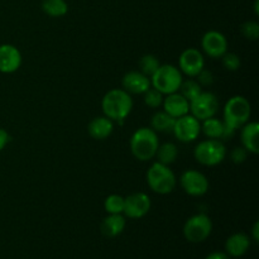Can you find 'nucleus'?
<instances>
[{
    "instance_id": "nucleus-1",
    "label": "nucleus",
    "mask_w": 259,
    "mask_h": 259,
    "mask_svg": "<svg viewBox=\"0 0 259 259\" xmlns=\"http://www.w3.org/2000/svg\"><path fill=\"white\" fill-rule=\"evenodd\" d=\"M250 115H252V106L244 96H233L227 101L223 111V121L227 126L230 138L234 136L237 129H240L249 121Z\"/></svg>"
},
{
    "instance_id": "nucleus-24",
    "label": "nucleus",
    "mask_w": 259,
    "mask_h": 259,
    "mask_svg": "<svg viewBox=\"0 0 259 259\" xmlns=\"http://www.w3.org/2000/svg\"><path fill=\"white\" fill-rule=\"evenodd\" d=\"M42 10L50 17L60 18L67 14L68 5L65 0H43Z\"/></svg>"
},
{
    "instance_id": "nucleus-11",
    "label": "nucleus",
    "mask_w": 259,
    "mask_h": 259,
    "mask_svg": "<svg viewBox=\"0 0 259 259\" xmlns=\"http://www.w3.org/2000/svg\"><path fill=\"white\" fill-rule=\"evenodd\" d=\"M152 206L151 197L144 192H134L124 197L123 214L129 219H141L146 217Z\"/></svg>"
},
{
    "instance_id": "nucleus-17",
    "label": "nucleus",
    "mask_w": 259,
    "mask_h": 259,
    "mask_svg": "<svg viewBox=\"0 0 259 259\" xmlns=\"http://www.w3.org/2000/svg\"><path fill=\"white\" fill-rule=\"evenodd\" d=\"M250 247V238L244 233H234L225 242V250L229 257L239 258L248 252Z\"/></svg>"
},
{
    "instance_id": "nucleus-18",
    "label": "nucleus",
    "mask_w": 259,
    "mask_h": 259,
    "mask_svg": "<svg viewBox=\"0 0 259 259\" xmlns=\"http://www.w3.org/2000/svg\"><path fill=\"white\" fill-rule=\"evenodd\" d=\"M114 131V123L111 119L108 116H98L94 118L93 120L89 123L88 132L91 136V138L96 139V141H104V139L109 138Z\"/></svg>"
},
{
    "instance_id": "nucleus-16",
    "label": "nucleus",
    "mask_w": 259,
    "mask_h": 259,
    "mask_svg": "<svg viewBox=\"0 0 259 259\" xmlns=\"http://www.w3.org/2000/svg\"><path fill=\"white\" fill-rule=\"evenodd\" d=\"M162 106H163V110L175 119L186 115L190 111V103L179 91L166 95V98L163 99V103H162Z\"/></svg>"
},
{
    "instance_id": "nucleus-31",
    "label": "nucleus",
    "mask_w": 259,
    "mask_h": 259,
    "mask_svg": "<svg viewBox=\"0 0 259 259\" xmlns=\"http://www.w3.org/2000/svg\"><path fill=\"white\" fill-rule=\"evenodd\" d=\"M247 157H248V151L243 146L235 147V148H233V151L230 152V158H232V161L237 164H240L243 163V162H245Z\"/></svg>"
},
{
    "instance_id": "nucleus-32",
    "label": "nucleus",
    "mask_w": 259,
    "mask_h": 259,
    "mask_svg": "<svg viewBox=\"0 0 259 259\" xmlns=\"http://www.w3.org/2000/svg\"><path fill=\"white\" fill-rule=\"evenodd\" d=\"M197 77V82L200 83V86H210L212 85L214 82V75H212L211 71H207L205 68H202L201 71L199 72V75L196 76Z\"/></svg>"
},
{
    "instance_id": "nucleus-7",
    "label": "nucleus",
    "mask_w": 259,
    "mask_h": 259,
    "mask_svg": "<svg viewBox=\"0 0 259 259\" xmlns=\"http://www.w3.org/2000/svg\"><path fill=\"white\" fill-rule=\"evenodd\" d=\"M212 232V222L206 214H196L189 218L184 225V237L190 243H202Z\"/></svg>"
},
{
    "instance_id": "nucleus-23",
    "label": "nucleus",
    "mask_w": 259,
    "mask_h": 259,
    "mask_svg": "<svg viewBox=\"0 0 259 259\" xmlns=\"http://www.w3.org/2000/svg\"><path fill=\"white\" fill-rule=\"evenodd\" d=\"M177 156H179V149H177V146L175 143H163L161 146H158V149L156 152V157L162 164H166V166H169V164L174 163L177 159Z\"/></svg>"
},
{
    "instance_id": "nucleus-34",
    "label": "nucleus",
    "mask_w": 259,
    "mask_h": 259,
    "mask_svg": "<svg viewBox=\"0 0 259 259\" xmlns=\"http://www.w3.org/2000/svg\"><path fill=\"white\" fill-rule=\"evenodd\" d=\"M205 259H232V257H229V255L224 252H212L210 253V254H207Z\"/></svg>"
},
{
    "instance_id": "nucleus-9",
    "label": "nucleus",
    "mask_w": 259,
    "mask_h": 259,
    "mask_svg": "<svg viewBox=\"0 0 259 259\" xmlns=\"http://www.w3.org/2000/svg\"><path fill=\"white\" fill-rule=\"evenodd\" d=\"M172 133L180 142H184V143L194 142L199 138L200 133H201V121L191 114L180 116L175 121Z\"/></svg>"
},
{
    "instance_id": "nucleus-33",
    "label": "nucleus",
    "mask_w": 259,
    "mask_h": 259,
    "mask_svg": "<svg viewBox=\"0 0 259 259\" xmlns=\"http://www.w3.org/2000/svg\"><path fill=\"white\" fill-rule=\"evenodd\" d=\"M10 142V136L7 131L0 128V152L7 147V144Z\"/></svg>"
},
{
    "instance_id": "nucleus-19",
    "label": "nucleus",
    "mask_w": 259,
    "mask_h": 259,
    "mask_svg": "<svg viewBox=\"0 0 259 259\" xmlns=\"http://www.w3.org/2000/svg\"><path fill=\"white\" fill-rule=\"evenodd\" d=\"M240 131V139H242V146L248 151V153L258 154L259 143H258V133L259 124L255 121H248L247 124L242 126Z\"/></svg>"
},
{
    "instance_id": "nucleus-12",
    "label": "nucleus",
    "mask_w": 259,
    "mask_h": 259,
    "mask_svg": "<svg viewBox=\"0 0 259 259\" xmlns=\"http://www.w3.org/2000/svg\"><path fill=\"white\" fill-rule=\"evenodd\" d=\"M179 70L189 77H196L200 71L205 67L202 53L196 48H187L179 58Z\"/></svg>"
},
{
    "instance_id": "nucleus-3",
    "label": "nucleus",
    "mask_w": 259,
    "mask_h": 259,
    "mask_svg": "<svg viewBox=\"0 0 259 259\" xmlns=\"http://www.w3.org/2000/svg\"><path fill=\"white\" fill-rule=\"evenodd\" d=\"M158 146V136L152 128H139L134 132L131 138L132 154L141 162L151 161L154 158Z\"/></svg>"
},
{
    "instance_id": "nucleus-21",
    "label": "nucleus",
    "mask_w": 259,
    "mask_h": 259,
    "mask_svg": "<svg viewBox=\"0 0 259 259\" xmlns=\"http://www.w3.org/2000/svg\"><path fill=\"white\" fill-rule=\"evenodd\" d=\"M201 132L209 139H228V138H230L224 121L220 120V119H218V118H215V116H211V118L202 120Z\"/></svg>"
},
{
    "instance_id": "nucleus-28",
    "label": "nucleus",
    "mask_w": 259,
    "mask_h": 259,
    "mask_svg": "<svg viewBox=\"0 0 259 259\" xmlns=\"http://www.w3.org/2000/svg\"><path fill=\"white\" fill-rule=\"evenodd\" d=\"M143 95H144L143 98L144 104L152 109L159 108V106L162 105V103H163L164 95L162 93H159L158 90H156L154 88H149Z\"/></svg>"
},
{
    "instance_id": "nucleus-14",
    "label": "nucleus",
    "mask_w": 259,
    "mask_h": 259,
    "mask_svg": "<svg viewBox=\"0 0 259 259\" xmlns=\"http://www.w3.org/2000/svg\"><path fill=\"white\" fill-rule=\"evenodd\" d=\"M123 90L128 94L142 95L151 88V78L142 73L141 71H129L123 76L121 80Z\"/></svg>"
},
{
    "instance_id": "nucleus-8",
    "label": "nucleus",
    "mask_w": 259,
    "mask_h": 259,
    "mask_svg": "<svg viewBox=\"0 0 259 259\" xmlns=\"http://www.w3.org/2000/svg\"><path fill=\"white\" fill-rule=\"evenodd\" d=\"M219 109V101L215 94L210 91H202L194 100L190 101V111L191 115L199 119L200 121L215 116Z\"/></svg>"
},
{
    "instance_id": "nucleus-5",
    "label": "nucleus",
    "mask_w": 259,
    "mask_h": 259,
    "mask_svg": "<svg viewBox=\"0 0 259 259\" xmlns=\"http://www.w3.org/2000/svg\"><path fill=\"white\" fill-rule=\"evenodd\" d=\"M182 81L181 71L174 65H161L151 76V86L163 95L177 93Z\"/></svg>"
},
{
    "instance_id": "nucleus-20",
    "label": "nucleus",
    "mask_w": 259,
    "mask_h": 259,
    "mask_svg": "<svg viewBox=\"0 0 259 259\" xmlns=\"http://www.w3.org/2000/svg\"><path fill=\"white\" fill-rule=\"evenodd\" d=\"M125 218L121 214H109L108 217L104 218L101 222L100 229L104 237L106 238H115L120 235L125 229Z\"/></svg>"
},
{
    "instance_id": "nucleus-25",
    "label": "nucleus",
    "mask_w": 259,
    "mask_h": 259,
    "mask_svg": "<svg viewBox=\"0 0 259 259\" xmlns=\"http://www.w3.org/2000/svg\"><path fill=\"white\" fill-rule=\"evenodd\" d=\"M179 93L190 103V101L194 100L197 95L202 93V88L196 80L189 78L186 81H182L181 86L179 89Z\"/></svg>"
},
{
    "instance_id": "nucleus-13",
    "label": "nucleus",
    "mask_w": 259,
    "mask_h": 259,
    "mask_svg": "<svg viewBox=\"0 0 259 259\" xmlns=\"http://www.w3.org/2000/svg\"><path fill=\"white\" fill-rule=\"evenodd\" d=\"M201 46L204 52L211 58H220L228 52V40L223 33L218 30H209L202 35Z\"/></svg>"
},
{
    "instance_id": "nucleus-2",
    "label": "nucleus",
    "mask_w": 259,
    "mask_h": 259,
    "mask_svg": "<svg viewBox=\"0 0 259 259\" xmlns=\"http://www.w3.org/2000/svg\"><path fill=\"white\" fill-rule=\"evenodd\" d=\"M101 109L104 115L113 121H123L133 109V99L123 89H113L104 95Z\"/></svg>"
},
{
    "instance_id": "nucleus-30",
    "label": "nucleus",
    "mask_w": 259,
    "mask_h": 259,
    "mask_svg": "<svg viewBox=\"0 0 259 259\" xmlns=\"http://www.w3.org/2000/svg\"><path fill=\"white\" fill-rule=\"evenodd\" d=\"M242 30V34L244 35L247 39L249 40H257L259 38V24L257 22H245L244 24L240 27Z\"/></svg>"
},
{
    "instance_id": "nucleus-26",
    "label": "nucleus",
    "mask_w": 259,
    "mask_h": 259,
    "mask_svg": "<svg viewBox=\"0 0 259 259\" xmlns=\"http://www.w3.org/2000/svg\"><path fill=\"white\" fill-rule=\"evenodd\" d=\"M138 66L139 71L151 78V76L156 72L157 68L161 66V63H159V60L154 55H144L139 60Z\"/></svg>"
},
{
    "instance_id": "nucleus-15",
    "label": "nucleus",
    "mask_w": 259,
    "mask_h": 259,
    "mask_svg": "<svg viewBox=\"0 0 259 259\" xmlns=\"http://www.w3.org/2000/svg\"><path fill=\"white\" fill-rule=\"evenodd\" d=\"M22 65V55L13 45H0V72L13 73Z\"/></svg>"
},
{
    "instance_id": "nucleus-10",
    "label": "nucleus",
    "mask_w": 259,
    "mask_h": 259,
    "mask_svg": "<svg viewBox=\"0 0 259 259\" xmlns=\"http://www.w3.org/2000/svg\"><path fill=\"white\" fill-rule=\"evenodd\" d=\"M180 184L187 195L194 197L204 196L209 191V180L202 172L187 169L180 177Z\"/></svg>"
},
{
    "instance_id": "nucleus-6",
    "label": "nucleus",
    "mask_w": 259,
    "mask_h": 259,
    "mask_svg": "<svg viewBox=\"0 0 259 259\" xmlns=\"http://www.w3.org/2000/svg\"><path fill=\"white\" fill-rule=\"evenodd\" d=\"M194 157L202 166H218L227 157V148L220 139H206L197 144Z\"/></svg>"
},
{
    "instance_id": "nucleus-27",
    "label": "nucleus",
    "mask_w": 259,
    "mask_h": 259,
    "mask_svg": "<svg viewBox=\"0 0 259 259\" xmlns=\"http://www.w3.org/2000/svg\"><path fill=\"white\" fill-rule=\"evenodd\" d=\"M104 209L108 214H123L124 197L120 195H109L104 201Z\"/></svg>"
},
{
    "instance_id": "nucleus-29",
    "label": "nucleus",
    "mask_w": 259,
    "mask_h": 259,
    "mask_svg": "<svg viewBox=\"0 0 259 259\" xmlns=\"http://www.w3.org/2000/svg\"><path fill=\"white\" fill-rule=\"evenodd\" d=\"M220 58H222L223 66H224L225 70L228 71H237L239 70L240 66H242L240 57L237 55V53L225 52Z\"/></svg>"
},
{
    "instance_id": "nucleus-36",
    "label": "nucleus",
    "mask_w": 259,
    "mask_h": 259,
    "mask_svg": "<svg viewBox=\"0 0 259 259\" xmlns=\"http://www.w3.org/2000/svg\"><path fill=\"white\" fill-rule=\"evenodd\" d=\"M254 9H255V14H258V0H255V4H254Z\"/></svg>"
},
{
    "instance_id": "nucleus-35",
    "label": "nucleus",
    "mask_w": 259,
    "mask_h": 259,
    "mask_svg": "<svg viewBox=\"0 0 259 259\" xmlns=\"http://www.w3.org/2000/svg\"><path fill=\"white\" fill-rule=\"evenodd\" d=\"M252 238L255 243H258L259 240V223L258 222H255L252 228Z\"/></svg>"
},
{
    "instance_id": "nucleus-4",
    "label": "nucleus",
    "mask_w": 259,
    "mask_h": 259,
    "mask_svg": "<svg viewBox=\"0 0 259 259\" xmlns=\"http://www.w3.org/2000/svg\"><path fill=\"white\" fill-rule=\"evenodd\" d=\"M147 184L156 194H171L177 184L176 176L169 166L154 162L147 172Z\"/></svg>"
},
{
    "instance_id": "nucleus-22",
    "label": "nucleus",
    "mask_w": 259,
    "mask_h": 259,
    "mask_svg": "<svg viewBox=\"0 0 259 259\" xmlns=\"http://www.w3.org/2000/svg\"><path fill=\"white\" fill-rule=\"evenodd\" d=\"M176 119L172 118L166 111H157L151 119V128L156 133H169L172 132Z\"/></svg>"
}]
</instances>
